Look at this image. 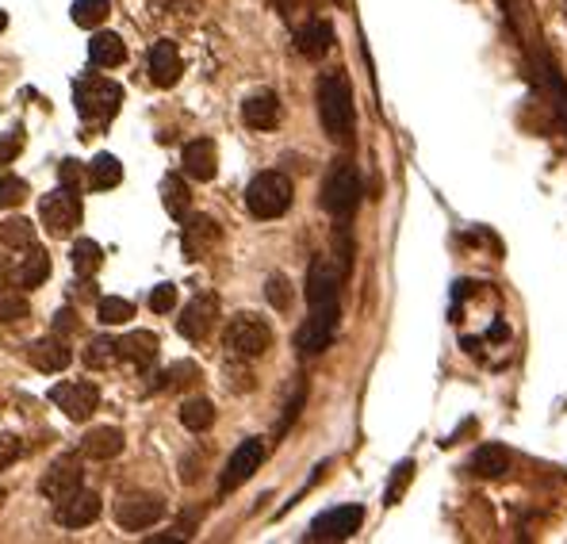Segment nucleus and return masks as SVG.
Returning a JSON list of instances; mask_svg holds the SVG:
<instances>
[{"instance_id":"nucleus-1","label":"nucleus","mask_w":567,"mask_h":544,"mask_svg":"<svg viewBox=\"0 0 567 544\" xmlns=\"http://www.w3.org/2000/svg\"><path fill=\"white\" fill-rule=\"evenodd\" d=\"M319 119L334 142H345L353 134V89L345 74H327L319 81Z\"/></svg>"},{"instance_id":"nucleus-2","label":"nucleus","mask_w":567,"mask_h":544,"mask_svg":"<svg viewBox=\"0 0 567 544\" xmlns=\"http://www.w3.org/2000/svg\"><path fill=\"white\" fill-rule=\"evenodd\" d=\"M73 104H77L85 123L104 127L116 119L119 104H124V89H119L116 81H108V77H81V81L73 85Z\"/></svg>"},{"instance_id":"nucleus-3","label":"nucleus","mask_w":567,"mask_h":544,"mask_svg":"<svg viewBox=\"0 0 567 544\" xmlns=\"http://www.w3.org/2000/svg\"><path fill=\"white\" fill-rule=\"evenodd\" d=\"M223 346L234 361H257V357H265V349L272 346V330L261 315H234L231 323H226Z\"/></svg>"},{"instance_id":"nucleus-4","label":"nucleus","mask_w":567,"mask_h":544,"mask_svg":"<svg viewBox=\"0 0 567 544\" xmlns=\"http://www.w3.org/2000/svg\"><path fill=\"white\" fill-rule=\"evenodd\" d=\"M246 207L257 219H280L291 207V181L284 173H257L246 188Z\"/></svg>"},{"instance_id":"nucleus-5","label":"nucleus","mask_w":567,"mask_h":544,"mask_svg":"<svg viewBox=\"0 0 567 544\" xmlns=\"http://www.w3.org/2000/svg\"><path fill=\"white\" fill-rule=\"evenodd\" d=\"M356 204H361V177H356L350 162H338L334 170H330L327 184H322V207H327L334 219H350Z\"/></svg>"},{"instance_id":"nucleus-6","label":"nucleus","mask_w":567,"mask_h":544,"mask_svg":"<svg viewBox=\"0 0 567 544\" xmlns=\"http://www.w3.org/2000/svg\"><path fill=\"white\" fill-rule=\"evenodd\" d=\"M161 518H165V499H161V494H150V491H127V494H119V502H116V522L124 525V530L142 533V530H150L153 522H161Z\"/></svg>"},{"instance_id":"nucleus-7","label":"nucleus","mask_w":567,"mask_h":544,"mask_svg":"<svg viewBox=\"0 0 567 544\" xmlns=\"http://www.w3.org/2000/svg\"><path fill=\"white\" fill-rule=\"evenodd\" d=\"M39 215H43V227L51 230L54 238H66L81 227V199L73 196V188H58L51 192V196H43Z\"/></svg>"},{"instance_id":"nucleus-8","label":"nucleus","mask_w":567,"mask_h":544,"mask_svg":"<svg viewBox=\"0 0 567 544\" xmlns=\"http://www.w3.org/2000/svg\"><path fill=\"white\" fill-rule=\"evenodd\" d=\"M334 330H338V303L334 307H311V318L299 326L296 334V346L303 357H314L334 341Z\"/></svg>"},{"instance_id":"nucleus-9","label":"nucleus","mask_w":567,"mask_h":544,"mask_svg":"<svg viewBox=\"0 0 567 544\" xmlns=\"http://www.w3.org/2000/svg\"><path fill=\"white\" fill-rule=\"evenodd\" d=\"M51 399L66 411V418H73V422H88L96 414V406H100V391H96V383H88V380L58 383V388L51 391Z\"/></svg>"},{"instance_id":"nucleus-10","label":"nucleus","mask_w":567,"mask_h":544,"mask_svg":"<svg viewBox=\"0 0 567 544\" xmlns=\"http://www.w3.org/2000/svg\"><path fill=\"white\" fill-rule=\"evenodd\" d=\"M261 460H265V445L257 442V437H249V442H242L238 449H234L231 460H226L223 479H218V491H223V494L238 491V487L246 483V479L254 476L257 468H261Z\"/></svg>"},{"instance_id":"nucleus-11","label":"nucleus","mask_w":567,"mask_h":544,"mask_svg":"<svg viewBox=\"0 0 567 544\" xmlns=\"http://www.w3.org/2000/svg\"><path fill=\"white\" fill-rule=\"evenodd\" d=\"M364 522L361 507H334L327 514L314 518L311 525V541H350Z\"/></svg>"},{"instance_id":"nucleus-12","label":"nucleus","mask_w":567,"mask_h":544,"mask_svg":"<svg viewBox=\"0 0 567 544\" xmlns=\"http://www.w3.org/2000/svg\"><path fill=\"white\" fill-rule=\"evenodd\" d=\"M96 514H100V499H96V491H85V487L69 491L54 507V522L66 525V530H85V525L96 522Z\"/></svg>"},{"instance_id":"nucleus-13","label":"nucleus","mask_w":567,"mask_h":544,"mask_svg":"<svg viewBox=\"0 0 567 544\" xmlns=\"http://www.w3.org/2000/svg\"><path fill=\"white\" fill-rule=\"evenodd\" d=\"M77 487H81V456L66 453L43 471V483H39V491H43L51 502H58V499H66L69 491H77Z\"/></svg>"},{"instance_id":"nucleus-14","label":"nucleus","mask_w":567,"mask_h":544,"mask_svg":"<svg viewBox=\"0 0 567 544\" xmlns=\"http://www.w3.org/2000/svg\"><path fill=\"white\" fill-rule=\"evenodd\" d=\"M338 284H342V276L330 265V258H314L311 269H307V303L311 307H334Z\"/></svg>"},{"instance_id":"nucleus-15","label":"nucleus","mask_w":567,"mask_h":544,"mask_svg":"<svg viewBox=\"0 0 567 544\" xmlns=\"http://www.w3.org/2000/svg\"><path fill=\"white\" fill-rule=\"evenodd\" d=\"M215 315H218V300L212 292H200L196 300L184 307V318L176 323V330H181L184 338H192V341H204L207 334H212V326H215Z\"/></svg>"},{"instance_id":"nucleus-16","label":"nucleus","mask_w":567,"mask_h":544,"mask_svg":"<svg viewBox=\"0 0 567 544\" xmlns=\"http://www.w3.org/2000/svg\"><path fill=\"white\" fill-rule=\"evenodd\" d=\"M46 276H51V258H46L39 246H28L23 258L15 261L12 272H8V280H12L15 287H39Z\"/></svg>"},{"instance_id":"nucleus-17","label":"nucleus","mask_w":567,"mask_h":544,"mask_svg":"<svg viewBox=\"0 0 567 544\" xmlns=\"http://www.w3.org/2000/svg\"><path fill=\"white\" fill-rule=\"evenodd\" d=\"M176 77H181V51H176V43L161 39L150 46V81L169 89V85H176Z\"/></svg>"},{"instance_id":"nucleus-18","label":"nucleus","mask_w":567,"mask_h":544,"mask_svg":"<svg viewBox=\"0 0 567 544\" xmlns=\"http://www.w3.org/2000/svg\"><path fill=\"white\" fill-rule=\"evenodd\" d=\"M158 338H153L150 330H135L127 334L124 341H119V361H127L131 368H139V372H146L153 361H158Z\"/></svg>"},{"instance_id":"nucleus-19","label":"nucleus","mask_w":567,"mask_h":544,"mask_svg":"<svg viewBox=\"0 0 567 544\" xmlns=\"http://www.w3.org/2000/svg\"><path fill=\"white\" fill-rule=\"evenodd\" d=\"M28 361L35 365L39 372H62V368L73 361V353L62 338H39L28 346Z\"/></svg>"},{"instance_id":"nucleus-20","label":"nucleus","mask_w":567,"mask_h":544,"mask_svg":"<svg viewBox=\"0 0 567 544\" xmlns=\"http://www.w3.org/2000/svg\"><path fill=\"white\" fill-rule=\"evenodd\" d=\"M242 119H246V127H254V131H272V127L280 123V100H277V93H257V96H249V100L242 104Z\"/></svg>"},{"instance_id":"nucleus-21","label":"nucleus","mask_w":567,"mask_h":544,"mask_svg":"<svg viewBox=\"0 0 567 544\" xmlns=\"http://www.w3.org/2000/svg\"><path fill=\"white\" fill-rule=\"evenodd\" d=\"M181 242H184V253H189L192 261L207 258V253H212V246L218 242V222H212L207 215H196V219L184 227Z\"/></svg>"},{"instance_id":"nucleus-22","label":"nucleus","mask_w":567,"mask_h":544,"mask_svg":"<svg viewBox=\"0 0 567 544\" xmlns=\"http://www.w3.org/2000/svg\"><path fill=\"white\" fill-rule=\"evenodd\" d=\"M218 170V157H215V142L212 139H196L184 146V173L192 181H212Z\"/></svg>"},{"instance_id":"nucleus-23","label":"nucleus","mask_w":567,"mask_h":544,"mask_svg":"<svg viewBox=\"0 0 567 544\" xmlns=\"http://www.w3.org/2000/svg\"><path fill=\"white\" fill-rule=\"evenodd\" d=\"M81 453L93 456V460H111V456L124 453V434L116 426H100V429H88L85 442H81Z\"/></svg>"},{"instance_id":"nucleus-24","label":"nucleus","mask_w":567,"mask_h":544,"mask_svg":"<svg viewBox=\"0 0 567 544\" xmlns=\"http://www.w3.org/2000/svg\"><path fill=\"white\" fill-rule=\"evenodd\" d=\"M468 468L480 479H499L510 471V453L502 449V445H480V449L472 453V460H468Z\"/></svg>"},{"instance_id":"nucleus-25","label":"nucleus","mask_w":567,"mask_h":544,"mask_svg":"<svg viewBox=\"0 0 567 544\" xmlns=\"http://www.w3.org/2000/svg\"><path fill=\"white\" fill-rule=\"evenodd\" d=\"M330 43H334V28H330L327 20H311L307 28H299L296 35L299 54H307V58H322V54L330 51Z\"/></svg>"},{"instance_id":"nucleus-26","label":"nucleus","mask_w":567,"mask_h":544,"mask_svg":"<svg viewBox=\"0 0 567 544\" xmlns=\"http://www.w3.org/2000/svg\"><path fill=\"white\" fill-rule=\"evenodd\" d=\"M88 54H93V66L111 69V66H124L127 46H124V39H119V35L104 31V35H93V43H88Z\"/></svg>"},{"instance_id":"nucleus-27","label":"nucleus","mask_w":567,"mask_h":544,"mask_svg":"<svg viewBox=\"0 0 567 544\" xmlns=\"http://www.w3.org/2000/svg\"><path fill=\"white\" fill-rule=\"evenodd\" d=\"M161 204H165V211L173 215V219H184V215H189L192 192H189V184H184V177L169 173V177L161 181Z\"/></svg>"},{"instance_id":"nucleus-28","label":"nucleus","mask_w":567,"mask_h":544,"mask_svg":"<svg viewBox=\"0 0 567 544\" xmlns=\"http://www.w3.org/2000/svg\"><path fill=\"white\" fill-rule=\"evenodd\" d=\"M85 177H88V184H93V188L108 192V188H116V184L124 181V165H119L111 154H96L93 162H88Z\"/></svg>"},{"instance_id":"nucleus-29","label":"nucleus","mask_w":567,"mask_h":544,"mask_svg":"<svg viewBox=\"0 0 567 544\" xmlns=\"http://www.w3.org/2000/svg\"><path fill=\"white\" fill-rule=\"evenodd\" d=\"M23 315H28L23 287H15L12 280H0V323H20Z\"/></svg>"},{"instance_id":"nucleus-30","label":"nucleus","mask_w":567,"mask_h":544,"mask_svg":"<svg viewBox=\"0 0 567 544\" xmlns=\"http://www.w3.org/2000/svg\"><path fill=\"white\" fill-rule=\"evenodd\" d=\"M108 0H73V23L77 28H100L104 20H108Z\"/></svg>"},{"instance_id":"nucleus-31","label":"nucleus","mask_w":567,"mask_h":544,"mask_svg":"<svg viewBox=\"0 0 567 544\" xmlns=\"http://www.w3.org/2000/svg\"><path fill=\"white\" fill-rule=\"evenodd\" d=\"M181 422L192 429V434H204V429L215 422V406L207 403V399H192V403L181 406Z\"/></svg>"},{"instance_id":"nucleus-32","label":"nucleus","mask_w":567,"mask_h":544,"mask_svg":"<svg viewBox=\"0 0 567 544\" xmlns=\"http://www.w3.org/2000/svg\"><path fill=\"white\" fill-rule=\"evenodd\" d=\"M100 265H104V250L93 242V238H81V242L73 246V269H77L81 276H93Z\"/></svg>"},{"instance_id":"nucleus-33","label":"nucleus","mask_w":567,"mask_h":544,"mask_svg":"<svg viewBox=\"0 0 567 544\" xmlns=\"http://www.w3.org/2000/svg\"><path fill=\"white\" fill-rule=\"evenodd\" d=\"M85 365L88 368H116L119 365V341L111 338H93L85 349Z\"/></svg>"},{"instance_id":"nucleus-34","label":"nucleus","mask_w":567,"mask_h":544,"mask_svg":"<svg viewBox=\"0 0 567 544\" xmlns=\"http://www.w3.org/2000/svg\"><path fill=\"white\" fill-rule=\"evenodd\" d=\"M0 242L12 246V250H28V246H35V227H31L28 219L0 222Z\"/></svg>"},{"instance_id":"nucleus-35","label":"nucleus","mask_w":567,"mask_h":544,"mask_svg":"<svg viewBox=\"0 0 567 544\" xmlns=\"http://www.w3.org/2000/svg\"><path fill=\"white\" fill-rule=\"evenodd\" d=\"M135 318V303L131 300H119V295H108L100 300V323L104 326H124Z\"/></svg>"},{"instance_id":"nucleus-36","label":"nucleus","mask_w":567,"mask_h":544,"mask_svg":"<svg viewBox=\"0 0 567 544\" xmlns=\"http://www.w3.org/2000/svg\"><path fill=\"white\" fill-rule=\"evenodd\" d=\"M23 196H28V184L12 173H0V207H20Z\"/></svg>"},{"instance_id":"nucleus-37","label":"nucleus","mask_w":567,"mask_h":544,"mask_svg":"<svg viewBox=\"0 0 567 544\" xmlns=\"http://www.w3.org/2000/svg\"><path fill=\"white\" fill-rule=\"evenodd\" d=\"M176 307V287L173 284H158L150 292V311H158V315H169V311Z\"/></svg>"},{"instance_id":"nucleus-38","label":"nucleus","mask_w":567,"mask_h":544,"mask_svg":"<svg viewBox=\"0 0 567 544\" xmlns=\"http://www.w3.org/2000/svg\"><path fill=\"white\" fill-rule=\"evenodd\" d=\"M265 295H269V303L277 311L291 307V292H288V280H284V276H269V284H265Z\"/></svg>"},{"instance_id":"nucleus-39","label":"nucleus","mask_w":567,"mask_h":544,"mask_svg":"<svg viewBox=\"0 0 567 544\" xmlns=\"http://www.w3.org/2000/svg\"><path fill=\"white\" fill-rule=\"evenodd\" d=\"M410 476H415V464H410V460H403L399 468H395V476H392V487H387V502H399V494L407 491Z\"/></svg>"},{"instance_id":"nucleus-40","label":"nucleus","mask_w":567,"mask_h":544,"mask_svg":"<svg viewBox=\"0 0 567 544\" xmlns=\"http://www.w3.org/2000/svg\"><path fill=\"white\" fill-rule=\"evenodd\" d=\"M20 453H23L20 437H15V434H0V471L12 468V464L20 460Z\"/></svg>"},{"instance_id":"nucleus-41","label":"nucleus","mask_w":567,"mask_h":544,"mask_svg":"<svg viewBox=\"0 0 567 544\" xmlns=\"http://www.w3.org/2000/svg\"><path fill=\"white\" fill-rule=\"evenodd\" d=\"M303 399H307V388H303V383H299L296 395H291V399H288V406H284V422L277 426V434H284V429H288L291 422L299 418V411H303Z\"/></svg>"},{"instance_id":"nucleus-42","label":"nucleus","mask_w":567,"mask_h":544,"mask_svg":"<svg viewBox=\"0 0 567 544\" xmlns=\"http://www.w3.org/2000/svg\"><path fill=\"white\" fill-rule=\"evenodd\" d=\"M23 150V134L20 131H8V134H0V165H8L15 154Z\"/></svg>"},{"instance_id":"nucleus-43","label":"nucleus","mask_w":567,"mask_h":544,"mask_svg":"<svg viewBox=\"0 0 567 544\" xmlns=\"http://www.w3.org/2000/svg\"><path fill=\"white\" fill-rule=\"evenodd\" d=\"M196 365H173V372H169V380L173 383H196Z\"/></svg>"},{"instance_id":"nucleus-44","label":"nucleus","mask_w":567,"mask_h":544,"mask_svg":"<svg viewBox=\"0 0 567 544\" xmlns=\"http://www.w3.org/2000/svg\"><path fill=\"white\" fill-rule=\"evenodd\" d=\"M62 181H66V188H73V184L81 181V170H77V162H62Z\"/></svg>"},{"instance_id":"nucleus-45","label":"nucleus","mask_w":567,"mask_h":544,"mask_svg":"<svg viewBox=\"0 0 567 544\" xmlns=\"http://www.w3.org/2000/svg\"><path fill=\"white\" fill-rule=\"evenodd\" d=\"M54 330H73V315H69V311H58V318H54Z\"/></svg>"},{"instance_id":"nucleus-46","label":"nucleus","mask_w":567,"mask_h":544,"mask_svg":"<svg viewBox=\"0 0 567 544\" xmlns=\"http://www.w3.org/2000/svg\"><path fill=\"white\" fill-rule=\"evenodd\" d=\"M4 23H8V15H4V12H0V31H4Z\"/></svg>"},{"instance_id":"nucleus-47","label":"nucleus","mask_w":567,"mask_h":544,"mask_svg":"<svg viewBox=\"0 0 567 544\" xmlns=\"http://www.w3.org/2000/svg\"><path fill=\"white\" fill-rule=\"evenodd\" d=\"M0 502H4V487H0Z\"/></svg>"}]
</instances>
